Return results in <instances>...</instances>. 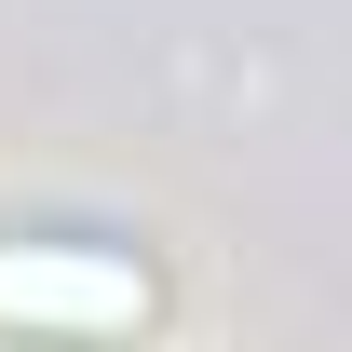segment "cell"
<instances>
[{
  "label": "cell",
  "mask_w": 352,
  "mask_h": 352,
  "mask_svg": "<svg viewBox=\"0 0 352 352\" xmlns=\"http://www.w3.org/2000/svg\"><path fill=\"white\" fill-rule=\"evenodd\" d=\"M163 325V271L95 230H0V339L28 352H122Z\"/></svg>",
  "instance_id": "cell-1"
}]
</instances>
